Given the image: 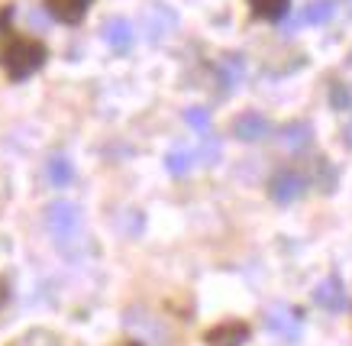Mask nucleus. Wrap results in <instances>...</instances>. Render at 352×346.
I'll return each instance as SVG.
<instances>
[{"mask_svg":"<svg viewBox=\"0 0 352 346\" xmlns=\"http://www.w3.org/2000/svg\"><path fill=\"white\" fill-rule=\"evenodd\" d=\"M45 55H49L45 45L39 39H30V36H7L0 43V65L13 81H23L32 72H39L45 65Z\"/></svg>","mask_w":352,"mask_h":346,"instance_id":"1","label":"nucleus"},{"mask_svg":"<svg viewBox=\"0 0 352 346\" xmlns=\"http://www.w3.org/2000/svg\"><path fill=\"white\" fill-rule=\"evenodd\" d=\"M45 230L55 237L58 246H68L81 233V210L72 201H52L45 207Z\"/></svg>","mask_w":352,"mask_h":346,"instance_id":"2","label":"nucleus"},{"mask_svg":"<svg viewBox=\"0 0 352 346\" xmlns=\"http://www.w3.org/2000/svg\"><path fill=\"white\" fill-rule=\"evenodd\" d=\"M304 175H298L294 169H281V172L272 178V188H268V195H272V201H278V204H288V201H294V197L304 195Z\"/></svg>","mask_w":352,"mask_h":346,"instance_id":"3","label":"nucleus"},{"mask_svg":"<svg viewBox=\"0 0 352 346\" xmlns=\"http://www.w3.org/2000/svg\"><path fill=\"white\" fill-rule=\"evenodd\" d=\"M265 327L272 330V334L285 336V340H298V334H300V314L291 311V307H285V304H278V307H272V311L265 314Z\"/></svg>","mask_w":352,"mask_h":346,"instance_id":"4","label":"nucleus"},{"mask_svg":"<svg viewBox=\"0 0 352 346\" xmlns=\"http://www.w3.org/2000/svg\"><path fill=\"white\" fill-rule=\"evenodd\" d=\"M314 301L320 304L323 311H330V314H336V311H342L346 307V288H342V281L336 279V275H330V279H323L320 285H317V292H314Z\"/></svg>","mask_w":352,"mask_h":346,"instance_id":"5","label":"nucleus"},{"mask_svg":"<svg viewBox=\"0 0 352 346\" xmlns=\"http://www.w3.org/2000/svg\"><path fill=\"white\" fill-rule=\"evenodd\" d=\"M245 340H249V324H243V321H223L214 330H207L210 346H243Z\"/></svg>","mask_w":352,"mask_h":346,"instance_id":"6","label":"nucleus"},{"mask_svg":"<svg viewBox=\"0 0 352 346\" xmlns=\"http://www.w3.org/2000/svg\"><path fill=\"white\" fill-rule=\"evenodd\" d=\"M272 133V123H268L262 113H243V117L233 123V136L236 140H265Z\"/></svg>","mask_w":352,"mask_h":346,"instance_id":"7","label":"nucleus"},{"mask_svg":"<svg viewBox=\"0 0 352 346\" xmlns=\"http://www.w3.org/2000/svg\"><path fill=\"white\" fill-rule=\"evenodd\" d=\"M94 0H45V7H49V13H52L55 20L62 23H78L85 20L87 7H91Z\"/></svg>","mask_w":352,"mask_h":346,"instance_id":"8","label":"nucleus"},{"mask_svg":"<svg viewBox=\"0 0 352 346\" xmlns=\"http://www.w3.org/2000/svg\"><path fill=\"white\" fill-rule=\"evenodd\" d=\"M104 39H107L110 49L126 52L129 45H133V26H129V20H123V17L107 20V23H104Z\"/></svg>","mask_w":352,"mask_h":346,"instance_id":"9","label":"nucleus"},{"mask_svg":"<svg viewBox=\"0 0 352 346\" xmlns=\"http://www.w3.org/2000/svg\"><path fill=\"white\" fill-rule=\"evenodd\" d=\"M45 175H49V182H52L55 188H65V184L72 182L75 169H72V162H68L65 155H52V159L45 162Z\"/></svg>","mask_w":352,"mask_h":346,"instance_id":"10","label":"nucleus"},{"mask_svg":"<svg viewBox=\"0 0 352 346\" xmlns=\"http://www.w3.org/2000/svg\"><path fill=\"white\" fill-rule=\"evenodd\" d=\"M333 13H336V3H333V0H314V3H307V10L300 13V20L310 23V26H323Z\"/></svg>","mask_w":352,"mask_h":346,"instance_id":"11","label":"nucleus"},{"mask_svg":"<svg viewBox=\"0 0 352 346\" xmlns=\"http://www.w3.org/2000/svg\"><path fill=\"white\" fill-rule=\"evenodd\" d=\"M249 7L262 20H281L288 13V0H249Z\"/></svg>","mask_w":352,"mask_h":346,"instance_id":"12","label":"nucleus"},{"mask_svg":"<svg viewBox=\"0 0 352 346\" xmlns=\"http://www.w3.org/2000/svg\"><path fill=\"white\" fill-rule=\"evenodd\" d=\"M281 142H285V146H291V149L307 146V142H310V127H307V123H288V127L281 130Z\"/></svg>","mask_w":352,"mask_h":346,"instance_id":"13","label":"nucleus"},{"mask_svg":"<svg viewBox=\"0 0 352 346\" xmlns=\"http://www.w3.org/2000/svg\"><path fill=\"white\" fill-rule=\"evenodd\" d=\"M197 162V155L188 149H175L168 152V172L171 175H184V172H191V165Z\"/></svg>","mask_w":352,"mask_h":346,"instance_id":"14","label":"nucleus"},{"mask_svg":"<svg viewBox=\"0 0 352 346\" xmlns=\"http://www.w3.org/2000/svg\"><path fill=\"white\" fill-rule=\"evenodd\" d=\"M220 78L233 87L236 81L243 78V58H239V55H226L223 62H220Z\"/></svg>","mask_w":352,"mask_h":346,"instance_id":"15","label":"nucleus"},{"mask_svg":"<svg viewBox=\"0 0 352 346\" xmlns=\"http://www.w3.org/2000/svg\"><path fill=\"white\" fill-rule=\"evenodd\" d=\"M184 120H188V127H194L197 133L210 130V117H207V110H204V107H191L188 113H184Z\"/></svg>","mask_w":352,"mask_h":346,"instance_id":"16","label":"nucleus"},{"mask_svg":"<svg viewBox=\"0 0 352 346\" xmlns=\"http://www.w3.org/2000/svg\"><path fill=\"white\" fill-rule=\"evenodd\" d=\"M333 104H336V110L352 107V91L342 85V81H336V85H333Z\"/></svg>","mask_w":352,"mask_h":346,"instance_id":"17","label":"nucleus"},{"mask_svg":"<svg viewBox=\"0 0 352 346\" xmlns=\"http://www.w3.org/2000/svg\"><path fill=\"white\" fill-rule=\"evenodd\" d=\"M3 301H7V281L0 279V307H3Z\"/></svg>","mask_w":352,"mask_h":346,"instance_id":"18","label":"nucleus"}]
</instances>
